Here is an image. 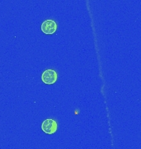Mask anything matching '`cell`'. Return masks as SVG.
Masks as SVG:
<instances>
[{
  "mask_svg": "<svg viewBox=\"0 0 141 149\" xmlns=\"http://www.w3.org/2000/svg\"><path fill=\"white\" fill-rule=\"evenodd\" d=\"M57 123L54 119H46L44 120L41 124V129L44 133L47 134H53L57 131Z\"/></svg>",
  "mask_w": 141,
  "mask_h": 149,
  "instance_id": "2",
  "label": "cell"
},
{
  "mask_svg": "<svg viewBox=\"0 0 141 149\" xmlns=\"http://www.w3.org/2000/svg\"><path fill=\"white\" fill-rule=\"evenodd\" d=\"M41 31L42 32H44L45 34L47 35H51L53 33L56 32L57 30V24L56 22L54 21V20H46L42 22L41 24Z\"/></svg>",
  "mask_w": 141,
  "mask_h": 149,
  "instance_id": "3",
  "label": "cell"
},
{
  "mask_svg": "<svg viewBox=\"0 0 141 149\" xmlns=\"http://www.w3.org/2000/svg\"><path fill=\"white\" fill-rule=\"evenodd\" d=\"M58 74L55 70H46L41 74V80L43 83L46 85H53L56 82Z\"/></svg>",
  "mask_w": 141,
  "mask_h": 149,
  "instance_id": "1",
  "label": "cell"
}]
</instances>
